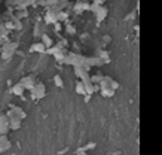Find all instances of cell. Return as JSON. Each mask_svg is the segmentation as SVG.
<instances>
[{"label":"cell","mask_w":162,"mask_h":155,"mask_svg":"<svg viewBox=\"0 0 162 155\" xmlns=\"http://www.w3.org/2000/svg\"><path fill=\"white\" fill-rule=\"evenodd\" d=\"M67 32H69L70 34H73V33H74V27H71V25H69V27H67Z\"/></svg>","instance_id":"16"},{"label":"cell","mask_w":162,"mask_h":155,"mask_svg":"<svg viewBox=\"0 0 162 155\" xmlns=\"http://www.w3.org/2000/svg\"><path fill=\"white\" fill-rule=\"evenodd\" d=\"M76 91H77V94H86V84L82 81V82H77V85H76Z\"/></svg>","instance_id":"8"},{"label":"cell","mask_w":162,"mask_h":155,"mask_svg":"<svg viewBox=\"0 0 162 155\" xmlns=\"http://www.w3.org/2000/svg\"><path fill=\"white\" fill-rule=\"evenodd\" d=\"M89 81H91L92 84H95V82H97V84H100V82L103 81V76H101V75H94V76L91 78Z\"/></svg>","instance_id":"13"},{"label":"cell","mask_w":162,"mask_h":155,"mask_svg":"<svg viewBox=\"0 0 162 155\" xmlns=\"http://www.w3.org/2000/svg\"><path fill=\"white\" fill-rule=\"evenodd\" d=\"M9 130V118L8 115H2L0 116V134H5Z\"/></svg>","instance_id":"3"},{"label":"cell","mask_w":162,"mask_h":155,"mask_svg":"<svg viewBox=\"0 0 162 155\" xmlns=\"http://www.w3.org/2000/svg\"><path fill=\"white\" fill-rule=\"evenodd\" d=\"M54 82H55V85L59 87V88H63V87H64V82H63L61 76H54Z\"/></svg>","instance_id":"12"},{"label":"cell","mask_w":162,"mask_h":155,"mask_svg":"<svg viewBox=\"0 0 162 155\" xmlns=\"http://www.w3.org/2000/svg\"><path fill=\"white\" fill-rule=\"evenodd\" d=\"M95 2H97V5H98V3H103L104 0H95Z\"/></svg>","instance_id":"18"},{"label":"cell","mask_w":162,"mask_h":155,"mask_svg":"<svg viewBox=\"0 0 162 155\" xmlns=\"http://www.w3.org/2000/svg\"><path fill=\"white\" fill-rule=\"evenodd\" d=\"M77 155H86V154H83V152H81V154H77Z\"/></svg>","instance_id":"19"},{"label":"cell","mask_w":162,"mask_h":155,"mask_svg":"<svg viewBox=\"0 0 162 155\" xmlns=\"http://www.w3.org/2000/svg\"><path fill=\"white\" fill-rule=\"evenodd\" d=\"M9 118V130H18L21 127V119L16 116H8Z\"/></svg>","instance_id":"4"},{"label":"cell","mask_w":162,"mask_h":155,"mask_svg":"<svg viewBox=\"0 0 162 155\" xmlns=\"http://www.w3.org/2000/svg\"><path fill=\"white\" fill-rule=\"evenodd\" d=\"M46 21H48V22H57V18H55V13H48Z\"/></svg>","instance_id":"14"},{"label":"cell","mask_w":162,"mask_h":155,"mask_svg":"<svg viewBox=\"0 0 162 155\" xmlns=\"http://www.w3.org/2000/svg\"><path fill=\"white\" fill-rule=\"evenodd\" d=\"M21 85H23L25 89H31L33 87H34L36 84H37V79H36V76H33V75H30V76H25L21 79V82H20Z\"/></svg>","instance_id":"2"},{"label":"cell","mask_w":162,"mask_h":155,"mask_svg":"<svg viewBox=\"0 0 162 155\" xmlns=\"http://www.w3.org/2000/svg\"><path fill=\"white\" fill-rule=\"evenodd\" d=\"M42 43L45 45V48L48 49V48H51V46L54 45V42H52V39H51L48 34H43V36H42Z\"/></svg>","instance_id":"9"},{"label":"cell","mask_w":162,"mask_h":155,"mask_svg":"<svg viewBox=\"0 0 162 155\" xmlns=\"http://www.w3.org/2000/svg\"><path fill=\"white\" fill-rule=\"evenodd\" d=\"M2 57H3L5 60H8V58H11V57H12V52H6V51H3V54H2Z\"/></svg>","instance_id":"15"},{"label":"cell","mask_w":162,"mask_h":155,"mask_svg":"<svg viewBox=\"0 0 162 155\" xmlns=\"http://www.w3.org/2000/svg\"><path fill=\"white\" fill-rule=\"evenodd\" d=\"M31 51H36V52H45L46 51V48H45V45L42 43V42H37V43H34L33 46H31Z\"/></svg>","instance_id":"7"},{"label":"cell","mask_w":162,"mask_h":155,"mask_svg":"<svg viewBox=\"0 0 162 155\" xmlns=\"http://www.w3.org/2000/svg\"><path fill=\"white\" fill-rule=\"evenodd\" d=\"M95 13H97V18L98 20H104V17L107 15V9H106L104 6H97Z\"/></svg>","instance_id":"6"},{"label":"cell","mask_w":162,"mask_h":155,"mask_svg":"<svg viewBox=\"0 0 162 155\" xmlns=\"http://www.w3.org/2000/svg\"><path fill=\"white\" fill-rule=\"evenodd\" d=\"M16 49V43H6L3 46V51H6V52H12L13 54V51Z\"/></svg>","instance_id":"11"},{"label":"cell","mask_w":162,"mask_h":155,"mask_svg":"<svg viewBox=\"0 0 162 155\" xmlns=\"http://www.w3.org/2000/svg\"><path fill=\"white\" fill-rule=\"evenodd\" d=\"M11 91H12V94H13V96H23L24 91H25V88H24L20 82H18V84H15V85L12 87Z\"/></svg>","instance_id":"5"},{"label":"cell","mask_w":162,"mask_h":155,"mask_svg":"<svg viewBox=\"0 0 162 155\" xmlns=\"http://www.w3.org/2000/svg\"><path fill=\"white\" fill-rule=\"evenodd\" d=\"M30 91H31V94H33L34 99H43L45 94H46V88H45V85L42 82H37Z\"/></svg>","instance_id":"1"},{"label":"cell","mask_w":162,"mask_h":155,"mask_svg":"<svg viewBox=\"0 0 162 155\" xmlns=\"http://www.w3.org/2000/svg\"><path fill=\"white\" fill-rule=\"evenodd\" d=\"M55 28H57V32H58V30H59V28H61V27H59V24H58V22H55Z\"/></svg>","instance_id":"17"},{"label":"cell","mask_w":162,"mask_h":155,"mask_svg":"<svg viewBox=\"0 0 162 155\" xmlns=\"http://www.w3.org/2000/svg\"><path fill=\"white\" fill-rule=\"evenodd\" d=\"M100 93L104 96V97H112L115 94V89L112 88H100Z\"/></svg>","instance_id":"10"}]
</instances>
